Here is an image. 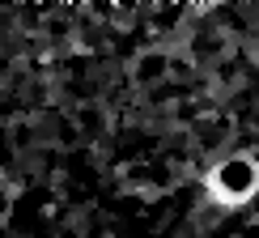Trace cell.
<instances>
[{"label": "cell", "mask_w": 259, "mask_h": 238, "mask_svg": "<svg viewBox=\"0 0 259 238\" xmlns=\"http://www.w3.org/2000/svg\"><path fill=\"white\" fill-rule=\"evenodd\" d=\"M217 187L221 191H251L255 187V166L251 162H230V166H221V175H217Z\"/></svg>", "instance_id": "obj_1"}]
</instances>
